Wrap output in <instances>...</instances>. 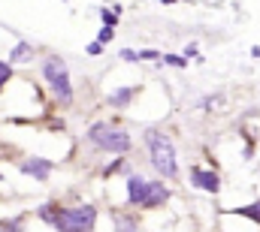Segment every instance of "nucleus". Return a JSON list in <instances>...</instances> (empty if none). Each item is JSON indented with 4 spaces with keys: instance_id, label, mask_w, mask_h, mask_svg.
Wrapping results in <instances>:
<instances>
[{
    "instance_id": "obj_1",
    "label": "nucleus",
    "mask_w": 260,
    "mask_h": 232,
    "mask_svg": "<svg viewBox=\"0 0 260 232\" xmlns=\"http://www.w3.org/2000/svg\"><path fill=\"white\" fill-rule=\"evenodd\" d=\"M145 145H148V154H151L154 169L164 175V178H176V175H179L173 142H170L160 130H145Z\"/></svg>"
},
{
    "instance_id": "obj_2",
    "label": "nucleus",
    "mask_w": 260,
    "mask_h": 232,
    "mask_svg": "<svg viewBox=\"0 0 260 232\" xmlns=\"http://www.w3.org/2000/svg\"><path fill=\"white\" fill-rule=\"evenodd\" d=\"M94 217H97V208H94V205L58 208L52 226H58V232H88L91 226H94Z\"/></svg>"
},
{
    "instance_id": "obj_3",
    "label": "nucleus",
    "mask_w": 260,
    "mask_h": 232,
    "mask_svg": "<svg viewBox=\"0 0 260 232\" xmlns=\"http://www.w3.org/2000/svg\"><path fill=\"white\" fill-rule=\"evenodd\" d=\"M43 79L49 82V88H52V94L58 97V100H70L73 97V85H70V72H67V63L61 58H46L43 63Z\"/></svg>"
},
{
    "instance_id": "obj_4",
    "label": "nucleus",
    "mask_w": 260,
    "mask_h": 232,
    "mask_svg": "<svg viewBox=\"0 0 260 232\" xmlns=\"http://www.w3.org/2000/svg\"><path fill=\"white\" fill-rule=\"evenodd\" d=\"M88 136L103 151H112V154H127L130 151V136L124 130H115V127H106V124H94Z\"/></svg>"
},
{
    "instance_id": "obj_5",
    "label": "nucleus",
    "mask_w": 260,
    "mask_h": 232,
    "mask_svg": "<svg viewBox=\"0 0 260 232\" xmlns=\"http://www.w3.org/2000/svg\"><path fill=\"white\" fill-rule=\"evenodd\" d=\"M191 184L200 187V190H206V193H218L221 178L215 172H209V169H191Z\"/></svg>"
},
{
    "instance_id": "obj_6",
    "label": "nucleus",
    "mask_w": 260,
    "mask_h": 232,
    "mask_svg": "<svg viewBox=\"0 0 260 232\" xmlns=\"http://www.w3.org/2000/svg\"><path fill=\"white\" fill-rule=\"evenodd\" d=\"M145 196H148V181H145V178H139V175H130V181H127V202H130V205H142V202H145Z\"/></svg>"
},
{
    "instance_id": "obj_7",
    "label": "nucleus",
    "mask_w": 260,
    "mask_h": 232,
    "mask_svg": "<svg viewBox=\"0 0 260 232\" xmlns=\"http://www.w3.org/2000/svg\"><path fill=\"white\" fill-rule=\"evenodd\" d=\"M21 172L30 175V178H37V181H46L49 172H52V163H49V160H43V157H30V160H24V163H21Z\"/></svg>"
},
{
    "instance_id": "obj_8",
    "label": "nucleus",
    "mask_w": 260,
    "mask_h": 232,
    "mask_svg": "<svg viewBox=\"0 0 260 232\" xmlns=\"http://www.w3.org/2000/svg\"><path fill=\"white\" fill-rule=\"evenodd\" d=\"M167 196H170V190L164 187V184H157V181H148V196H145V208H154V205H164L167 202Z\"/></svg>"
},
{
    "instance_id": "obj_9",
    "label": "nucleus",
    "mask_w": 260,
    "mask_h": 232,
    "mask_svg": "<svg viewBox=\"0 0 260 232\" xmlns=\"http://www.w3.org/2000/svg\"><path fill=\"white\" fill-rule=\"evenodd\" d=\"M136 94H139V88H118V91L109 97V106H127Z\"/></svg>"
},
{
    "instance_id": "obj_10",
    "label": "nucleus",
    "mask_w": 260,
    "mask_h": 232,
    "mask_svg": "<svg viewBox=\"0 0 260 232\" xmlns=\"http://www.w3.org/2000/svg\"><path fill=\"white\" fill-rule=\"evenodd\" d=\"M30 55H34V46H30V43H18L15 52L9 55V63H12V60H27Z\"/></svg>"
},
{
    "instance_id": "obj_11",
    "label": "nucleus",
    "mask_w": 260,
    "mask_h": 232,
    "mask_svg": "<svg viewBox=\"0 0 260 232\" xmlns=\"http://www.w3.org/2000/svg\"><path fill=\"white\" fill-rule=\"evenodd\" d=\"M236 214H242V217H248V220L260 223V202H254V205H245V208H236Z\"/></svg>"
},
{
    "instance_id": "obj_12",
    "label": "nucleus",
    "mask_w": 260,
    "mask_h": 232,
    "mask_svg": "<svg viewBox=\"0 0 260 232\" xmlns=\"http://www.w3.org/2000/svg\"><path fill=\"white\" fill-rule=\"evenodd\" d=\"M115 229L118 232H136V220L121 214V217H115Z\"/></svg>"
},
{
    "instance_id": "obj_13",
    "label": "nucleus",
    "mask_w": 260,
    "mask_h": 232,
    "mask_svg": "<svg viewBox=\"0 0 260 232\" xmlns=\"http://www.w3.org/2000/svg\"><path fill=\"white\" fill-rule=\"evenodd\" d=\"M100 18H103V24H106L109 30L118 24V12H115V9H100Z\"/></svg>"
},
{
    "instance_id": "obj_14",
    "label": "nucleus",
    "mask_w": 260,
    "mask_h": 232,
    "mask_svg": "<svg viewBox=\"0 0 260 232\" xmlns=\"http://www.w3.org/2000/svg\"><path fill=\"white\" fill-rule=\"evenodd\" d=\"M9 75H12V66H9L6 60H0V88L9 82Z\"/></svg>"
},
{
    "instance_id": "obj_15",
    "label": "nucleus",
    "mask_w": 260,
    "mask_h": 232,
    "mask_svg": "<svg viewBox=\"0 0 260 232\" xmlns=\"http://www.w3.org/2000/svg\"><path fill=\"white\" fill-rule=\"evenodd\" d=\"M109 40H112V30H109V27H103V30L97 33V43H100V46H106Z\"/></svg>"
},
{
    "instance_id": "obj_16",
    "label": "nucleus",
    "mask_w": 260,
    "mask_h": 232,
    "mask_svg": "<svg viewBox=\"0 0 260 232\" xmlns=\"http://www.w3.org/2000/svg\"><path fill=\"white\" fill-rule=\"evenodd\" d=\"M164 60H167L170 66H185V63H188V60H185V58H179V55H167Z\"/></svg>"
},
{
    "instance_id": "obj_17",
    "label": "nucleus",
    "mask_w": 260,
    "mask_h": 232,
    "mask_svg": "<svg viewBox=\"0 0 260 232\" xmlns=\"http://www.w3.org/2000/svg\"><path fill=\"white\" fill-rule=\"evenodd\" d=\"M136 58H142V60H154V58H157V52H151V49H145V52H139Z\"/></svg>"
},
{
    "instance_id": "obj_18",
    "label": "nucleus",
    "mask_w": 260,
    "mask_h": 232,
    "mask_svg": "<svg viewBox=\"0 0 260 232\" xmlns=\"http://www.w3.org/2000/svg\"><path fill=\"white\" fill-rule=\"evenodd\" d=\"M3 229H6V232H21V223H18V220H12V223H6Z\"/></svg>"
},
{
    "instance_id": "obj_19",
    "label": "nucleus",
    "mask_w": 260,
    "mask_h": 232,
    "mask_svg": "<svg viewBox=\"0 0 260 232\" xmlns=\"http://www.w3.org/2000/svg\"><path fill=\"white\" fill-rule=\"evenodd\" d=\"M100 52H103V46H100V43H91V46H88V55H100Z\"/></svg>"
},
{
    "instance_id": "obj_20",
    "label": "nucleus",
    "mask_w": 260,
    "mask_h": 232,
    "mask_svg": "<svg viewBox=\"0 0 260 232\" xmlns=\"http://www.w3.org/2000/svg\"><path fill=\"white\" fill-rule=\"evenodd\" d=\"M121 58H124V60H139V58H136V52H130V49H124V52H121Z\"/></svg>"
},
{
    "instance_id": "obj_21",
    "label": "nucleus",
    "mask_w": 260,
    "mask_h": 232,
    "mask_svg": "<svg viewBox=\"0 0 260 232\" xmlns=\"http://www.w3.org/2000/svg\"><path fill=\"white\" fill-rule=\"evenodd\" d=\"M160 3H176V0H160Z\"/></svg>"
}]
</instances>
